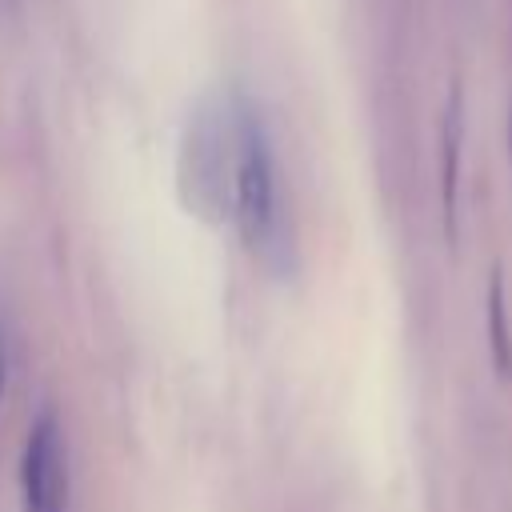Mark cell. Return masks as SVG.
<instances>
[{
  "instance_id": "2",
  "label": "cell",
  "mask_w": 512,
  "mask_h": 512,
  "mask_svg": "<svg viewBox=\"0 0 512 512\" xmlns=\"http://www.w3.org/2000/svg\"><path fill=\"white\" fill-rule=\"evenodd\" d=\"M20 496L24 512H68V456L52 412H40L28 428L20 456Z\"/></svg>"
},
{
  "instance_id": "5",
  "label": "cell",
  "mask_w": 512,
  "mask_h": 512,
  "mask_svg": "<svg viewBox=\"0 0 512 512\" xmlns=\"http://www.w3.org/2000/svg\"><path fill=\"white\" fill-rule=\"evenodd\" d=\"M8 368H12V356H8V336H4V328H0V396H4V388H8Z\"/></svg>"
},
{
  "instance_id": "3",
  "label": "cell",
  "mask_w": 512,
  "mask_h": 512,
  "mask_svg": "<svg viewBox=\"0 0 512 512\" xmlns=\"http://www.w3.org/2000/svg\"><path fill=\"white\" fill-rule=\"evenodd\" d=\"M460 132H464L460 92H452V96H448V108H444V144H440V156H444V180H440V192H444V228H448V236L456 232V164H460Z\"/></svg>"
},
{
  "instance_id": "4",
  "label": "cell",
  "mask_w": 512,
  "mask_h": 512,
  "mask_svg": "<svg viewBox=\"0 0 512 512\" xmlns=\"http://www.w3.org/2000/svg\"><path fill=\"white\" fill-rule=\"evenodd\" d=\"M488 344H492V364L500 368V376H512V324H508L500 268H492V276H488Z\"/></svg>"
},
{
  "instance_id": "1",
  "label": "cell",
  "mask_w": 512,
  "mask_h": 512,
  "mask_svg": "<svg viewBox=\"0 0 512 512\" xmlns=\"http://www.w3.org/2000/svg\"><path fill=\"white\" fill-rule=\"evenodd\" d=\"M236 220H240V236L244 244L264 256L276 260L284 256V216H280V180H276V160H272V144L268 132L260 124V116L236 100Z\"/></svg>"
},
{
  "instance_id": "6",
  "label": "cell",
  "mask_w": 512,
  "mask_h": 512,
  "mask_svg": "<svg viewBox=\"0 0 512 512\" xmlns=\"http://www.w3.org/2000/svg\"><path fill=\"white\" fill-rule=\"evenodd\" d=\"M508 128H512V124H508ZM508 140H512V132H508Z\"/></svg>"
}]
</instances>
